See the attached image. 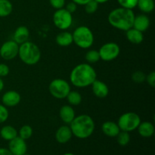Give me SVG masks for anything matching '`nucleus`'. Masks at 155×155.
<instances>
[{"mask_svg": "<svg viewBox=\"0 0 155 155\" xmlns=\"http://www.w3.org/2000/svg\"><path fill=\"white\" fill-rule=\"evenodd\" d=\"M96 79V71L89 63H81L76 65L70 74L71 83L77 88L90 86Z\"/></svg>", "mask_w": 155, "mask_h": 155, "instance_id": "1", "label": "nucleus"}, {"mask_svg": "<svg viewBox=\"0 0 155 155\" xmlns=\"http://www.w3.org/2000/svg\"><path fill=\"white\" fill-rule=\"evenodd\" d=\"M135 13L132 9L123 7L113 9L107 17L108 23L114 28L122 31H127L133 27Z\"/></svg>", "mask_w": 155, "mask_h": 155, "instance_id": "2", "label": "nucleus"}, {"mask_svg": "<svg viewBox=\"0 0 155 155\" xmlns=\"http://www.w3.org/2000/svg\"><path fill=\"white\" fill-rule=\"evenodd\" d=\"M73 136L80 139H86L93 134L95 124L93 118L88 114H80L76 116L70 124Z\"/></svg>", "mask_w": 155, "mask_h": 155, "instance_id": "3", "label": "nucleus"}, {"mask_svg": "<svg viewBox=\"0 0 155 155\" xmlns=\"http://www.w3.org/2000/svg\"><path fill=\"white\" fill-rule=\"evenodd\" d=\"M41 51L36 44L27 41L19 45L18 57L21 61L27 65H35L40 61Z\"/></svg>", "mask_w": 155, "mask_h": 155, "instance_id": "4", "label": "nucleus"}, {"mask_svg": "<svg viewBox=\"0 0 155 155\" xmlns=\"http://www.w3.org/2000/svg\"><path fill=\"white\" fill-rule=\"evenodd\" d=\"M74 43L79 48L88 49L92 46L95 36L92 30L86 26H80L72 33Z\"/></svg>", "mask_w": 155, "mask_h": 155, "instance_id": "5", "label": "nucleus"}, {"mask_svg": "<svg viewBox=\"0 0 155 155\" xmlns=\"http://www.w3.org/2000/svg\"><path fill=\"white\" fill-rule=\"evenodd\" d=\"M141 123V118L136 112H127L120 115L117 120V125L121 131L130 133L137 130L139 124Z\"/></svg>", "mask_w": 155, "mask_h": 155, "instance_id": "6", "label": "nucleus"}, {"mask_svg": "<svg viewBox=\"0 0 155 155\" xmlns=\"http://www.w3.org/2000/svg\"><path fill=\"white\" fill-rule=\"evenodd\" d=\"M48 90L52 97L57 99H64L71 90V85L61 78L54 79L48 86Z\"/></svg>", "mask_w": 155, "mask_h": 155, "instance_id": "7", "label": "nucleus"}, {"mask_svg": "<svg viewBox=\"0 0 155 155\" xmlns=\"http://www.w3.org/2000/svg\"><path fill=\"white\" fill-rule=\"evenodd\" d=\"M52 21L58 29L61 30H67L72 26V14L68 12L64 8L58 9L53 14Z\"/></svg>", "mask_w": 155, "mask_h": 155, "instance_id": "8", "label": "nucleus"}, {"mask_svg": "<svg viewBox=\"0 0 155 155\" xmlns=\"http://www.w3.org/2000/svg\"><path fill=\"white\" fill-rule=\"evenodd\" d=\"M100 59L104 61L109 62L115 60L120 53V47L117 43L114 42H106L98 50Z\"/></svg>", "mask_w": 155, "mask_h": 155, "instance_id": "9", "label": "nucleus"}, {"mask_svg": "<svg viewBox=\"0 0 155 155\" xmlns=\"http://www.w3.org/2000/svg\"><path fill=\"white\" fill-rule=\"evenodd\" d=\"M19 44L12 39L5 42L0 47V56L5 61H12L18 55Z\"/></svg>", "mask_w": 155, "mask_h": 155, "instance_id": "10", "label": "nucleus"}, {"mask_svg": "<svg viewBox=\"0 0 155 155\" xmlns=\"http://www.w3.org/2000/svg\"><path fill=\"white\" fill-rule=\"evenodd\" d=\"M8 150L13 155H23L27 151V145L26 140L17 136L12 140L9 141Z\"/></svg>", "mask_w": 155, "mask_h": 155, "instance_id": "11", "label": "nucleus"}, {"mask_svg": "<svg viewBox=\"0 0 155 155\" xmlns=\"http://www.w3.org/2000/svg\"><path fill=\"white\" fill-rule=\"evenodd\" d=\"M21 101V95L15 90H9L5 92L2 97V102L7 107H13L18 105Z\"/></svg>", "mask_w": 155, "mask_h": 155, "instance_id": "12", "label": "nucleus"}, {"mask_svg": "<svg viewBox=\"0 0 155 155\" xmlns=\"http://www.w3.org/2000/svg\"><path fill=\"white\" fill-rule=\"evenodd\" d=\"M72 131L71 127L68 125L61 126L55 132V139L60 144L68 143L72 139Z\"/></svg>", "mask_w": 155, "mask_h": 155, "instance_id": "13", "label": "nucleus"}, {"mask_svg": "<svg viewBox=\"0 0 155 155\" xmlns=\"http://www.w3.org/2000/svg\"><path fill=\"white\" fill-rule=\"evenodd\" d=\"M92 91L94 95L99 98H104L108 95L109 88L104 82L99 80H95L91 85Z\"/></svg>", "mask_w": 155, "mask_h": 155, "instance_id": "14", "label": "nucleus"}, {"mask_svg": "<svg viewBox=\"0 0 155 155\" xmlns=\"http://www.w3.org/2000/svg\"><path fill=\"white\" fill-rule=\"evenodd\" d=\"M150 24H151V21L148 15L145 14H141L137 16H135L133 27L144 33L149 28Z\"/></svg>", "mask_w": 155, "mask_h": 155, "instance_id": "15", "label": "nucleus"}, {"mask_svg": "<svg viewBox=\"0 0 155 155\" xmlns=\"http://www.w3.org/2000/svg\"><path fill=\"white\" fill-rule=\"evenodd\" d=\"M59 117L62 122L66 124H70L75 118V110L70 104H64L61 106L59 110Z\"/></svg>", "mask_w": 155, "mask_h": 155, "instance_id": "16", "label": "nucleus"}, {"mask_svg": "<svg viewBox=\"0 0 155 155\" xmlns=\"http://www.w3.org/2000/svg\"><path fill=\"white\" fill-rule=\"evenodd\" d=\"M30 36V30L26 26H20L17 27L13 33V40L21 45L28 41Z\"/></svg>", "mask_w": 155, "mask_h": 155, "instance_id": "17", "label": "nucleus"}, {"mask_svg": "<svg viewBox=\"0 0 155 155\" xmlns=\"http://www.w3.org/2000/svg\"><path fill=\"white\" fill-rule=\"evenodd\" d=\"M101 130L105 136L111 138L116 137L120 131L117 124L110 120H107L103 123L102 126H101Z\"/></svg>", "mask_w": 155, "mask_h": 155, "instance_id": "18", "label": "nucleus"}, {"mask_svg": "<svg viewBox=\"0 0 155 155\" xmlns=\"http://www.w3.org/2000/svg\"><path fill=\"white\" fill-rule=\"evenodd\" d=\"M138 133L142 137L150 138L154 134V126L150 121H144L139 124L137 128Z\"/></svg>", "mask_w": 155, "mask_h": 155, "instance_id": "19", "label": "nucleus"}, {"mask_svg": "<svg viewBox=\"0 0 155 155\" xmlns=\"http://www.w3.org/2000/svg\"><path fill=\"white\" fill-rule=\"evenodd\" d=\"M55 42L58 45L61 47L69 46L74 43L72 33H70L67 30H62L56 36Z\"/></svg>", "mask_w": 155, "mask_h": 155, "instance_id": "20", "label": "nucleus"}, {"mask_svg": "<svg viewBox=\"0 0 155 155\" xmlns=\"http://www.w3.org/2000/svg\"><path fill=\"white\" fill-rule=\"evenodd\" d=\"M126 36L129 42L136 45L142 43L144 40L143 33L133 27L126 31Z\"/></svg>", "mask_w": 155, "mask_h": 155, "instance_id": "21", "label": "nucleus"}, {"mask_svg": "<svg viewBox=\"0 0 155 155\" xmlns=\"http://www.w3.org/2000/svg\"><path fill=\"white\" fill-rule=\"evenodd\" d=\"M18 136V130L15 127L11 125L4 126L0 130V136L5 141H11Z\"/></svg>", "mask_w": 155, "mask_h": 155, "instance_id": "22", "label": "nucleus"}, {"mask_svg": "<svg viewBox=\"0 0 155 155\" xmlns=\"http://www.w3.org/2000/svg\"><path fill=\"white\" fill-rule=\"evenodd\" d=\"M137 6L143 14H149L154 11V0H138Z\"/></svg>", "mask_w": 155, "mask_h": 155, "instance_id": "23", "label": "nucleus"}, {"mask_svg": "<svg viewBox=\"0 0 155 155\" xmlns=\"http://www.w3.org/2000/svg\"><path fill=\"white\" fill-rule=\"evenodd\" d=\"M68 102L71 106H77L81 104L83 101V97L82 95L78 92L75 90H71L68 95L66 97Z\"/></svg>", "mask_w": 155, "mask_h": 155, "instance_id": "24", "label": "nucleus"}, {"mask_svg": "<svg viewBox=\"0 0 155 155\" xmlns=\"http://www.w3.org/2000/svg\"><path fill=\"white\" fill-rule=\"evenodd\" d=\"M13 11V5L10 0H0V18L9 16Z\"/></svg>", "mask_w": 155, "mask_h": 155, "instance_id": "25", "label": "nucleus"}, {"mask_svg": "<svg viewBox=\"0 0 155 155\" xmlns=\"http://www.w3.org/2000/svg\"><path fill=\"white\" fill-rule=\"evenodd\" d=\"M18 133L19 137L24 139V140H27V139H30L31 136H33V128H32L30 125L26 124V125L22 126V127L20 128V130H18Z\"/></svg>", "mask_w": 155, "mask_h": 155, "instance_id": "26", "label": "nucleus"}, {"mask_svg": "<svg viewBox=\"0 0 155 155\" xmlns=\"http://www.w3.org/2000/svg\"><path fill=\"white\" fill-rule=\"evenodd\" d=\"M85 58L87 63L89 64H95L97 63L98 61H100V55L99 52L98 50L95 49H90L86 53L85 55Z\"/></svg>", "mask_w": 155, "mask_h": 155, "instance_id": "27", "label": "nucleus"}, {"mask_svg": "<svg viewBox=\"0 0 155 155\" xmlns=\"http://www.w3.org/2000/svg\"><path fill=\"white\" fill-rule=\"evenodd\" d=\"M116 138L117 143L120 146H126V145H127L130 143V139H131L130 133L125 131H121V130L118 133L117 136H116Z\"/></svg>", "mask_w": 155, "mask_h": 155, "instance_id": "28", "label": "nucleus"}, {"mask_svg": "<svg viewBox=\"0 0 155 155\" xmlns=\"http://www.w3.org/2000/svg\"><path fill=\"white\" fill-rule=\"evenodd\" d=\"M132 80H133L134 83H138V84H141V83H143L145 81V79H146V75H145V73H143L141 71H135L133 74H132Z\"/></svg>", "mask_w": 155, "mask_h": 155, "instance_id": "29", "label": "nucleus"}, {"mask_svg": "<svg viewBox=\"0 0 155 155\" xmlns=\"http://www.w3.org/2000/svg\"><path fill=\"white\" fill-rule=\"evenodd\" d=\"M98 5L99 4L95 0H91L84 5L85 11H86V13L89 14V15L95 13L98 8Z\"/></svg>", "mask_w": 155, "mask_h": 155, "instance_id": "30", "label": "nucleus"}, {"mask_svg": "<svg viewBox=\"0 0 155 155\" xmlns=\"http://www.w3.org/2000/svg\"><path fill=\"white\" fill-rule=\"evenodd\" d=\"M117 1L120 7L132 9V10L137 6L138 2V0H117Z\"/></svg>", "mask_w": 155, "mask_h": 155, "instance_id": "31", "label": "nucleus"}, {"mask_svg": "<svg viewBox=\"0 0 155 155\" xmlns=\"http://www.w3.org/2000/svg\"><path fill=\"white\" fill-rule=\"evenodd\" d=\"M9 111L7 107L2 104H0V124L6 122L8 119Z\"/></svg>", "mask_w": 155, "mask_h": 155, "instance_id": "32", "label": "nucleus"}, {"mask_svg": "<svg viewBox=\"0 0 155 155\" xmlns=\"http://www.w3.org/2000/svg\"><path fill=\"white\" fill-rule=\"evenodd\" d=\"M49 4L52 8L58 10L64 8L66 5V0H49Z\"/></svg>", "mask_w": 155, "mask_h": 155, "instance_id": "33", "label": "nucleus"}, {"mask_svg": "<svg viewBox=\"0 0 155 155\" xmlns=\"http://www.w3.org/2000/svg\"><path fill=\"white\" fill-rule=\"evenodd\" d=\"M10 73V68L6 64L0 63V77H7Z\"/></svg>", "mask_w": 155, "mask_h": 155, "instance_id": "34", "label": "nucleus"}, {"mask_svg": "<svg viewBox=\"0 0 155 155\" xmlns=\"http://www.w3.org/2000/svg\"><path fill=\"white\" fill-rule=\"evenodd\" d=\"M145 81L148 83V84L150 86L154 88L155 86V73L154 71H151L148 75H146V79Z\"/></svg>", "mask_w": 155, "mask_h": 155, "instance_id": "35", "label": "nucleus"}, {"mask_svg": "<svg viewBox=\"0 0 155 155\" xmlns=\"http://www.w3.org/2000/svg\"><path fill=\"white\" fill-rule=\"evenodd\" d=\"M65 9H66L68 12H69L70 13L73 14L74 13V12L77 11V5L76 4L75 2H68V4L65 5Z\"/></svg>", "mask_w": 155, "mask_h": 155, "instance_id": "36", "label": "nucleus"}, {"mask_svg": "<svg viewBox=\"0 0 155 155\" xmlns=\"http://www.w3.org/2000/svg\"><path fill=\"white\" fill-rule=\"evenodd\" d=\"M0 155H13L12 154L8 148H0Z\"/></svg>", "mask_w": 155, "mask_h": 155, "instance_id": "37", "label": "nucleus"}, {"mask_svg": "<svg viewBox=\"0 0 155 155\" xmlns=\"http://www.w3.org/2000/svg\"><path fill=\"white\" fill-rule=\"evenodd\" d=\"M89 1L91 0H72V2H75L77 5H85Z\"/></svg>", "mask_w": 155, "mask_h": 155, "instance_id": "38", "label": "nucleus"}, {"mask_svg": "<svg viewBox=\"0 0 155 155\" xmlns=\"http://www.w3.org/2000/svg\"><path fill=\"white\" fill-rule=\"evenodd\" d=\"M4 87H5L4 81H3L1 77H0V92L3 90V89H4Z\"/></svg>", "mask_w": 155, "mask_h": 155, "instance_id": "39", "label": "nucleus"}, {"mask_svg": "<svg viewBox=\"0 0 155 155\" xmlns=\"http://www.w3.org/2000/svg\"><path fill=\"white\" fill-rule=\"evenodd\" d=\"M95 1L97 2H98V4H104V3L107 2H108L109 0H95Z\"/></svg>", "mask_w": 155, "mask_h": 155, "instance_id": "40", "label": "nucleus"}, {"mask_svg": "<svg viewBox=\"0 0 155 155\" xmlns=\"http://www.w3.org/2000/svg\"><path fill=\"white\" fill-rule=\"evenodd\" d=\"M63 155H75V154H73V153H71V152H68V153H65V154H64Z\"/></svg>", "mask_w": 155, "mask_h": 155, "instance_id": "41", "label": "nucleus"}, {"mask_svg": "<svg viewBox=\"0 0 155 155\" xmlns=\"http://www.w3.org/2000/svg\"><path fill=\"white\" fill-rule=\"evenodd\" d=\"M23 155H31V154H27V153H26V154H23Z\"/></svg>", "mask_w": 155, "mask_h": 155, "instance_id": "42", "label": "nucleus"}]
</instances>
